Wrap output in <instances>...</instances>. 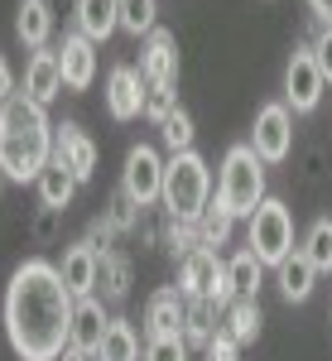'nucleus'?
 I'll list each match as a JSON object with an SVG mask.
<instances>
[{"mask_svg":"<svg viewBox=\"0 0 332 361\" xmlns=\"http://www.w3.org/2000/svg\"><path fill=\"white\" fill-rule=\"evenodd\" d=\"M145 92H149L145 73L130 68V63H116V68L106 73V111H111V121H135V116H145Z\"/></svg>","mask_w":332,"mask_h":361,"instance_id":"9d476101","label":"nucleus"},{"mask_svg":"<svg viewBox=\"0 0 332 361\" xmlns=\"http://www.w3.org/2000/svg\"><path fill=\"white\" fill-rule=\"evenodd\" d=\"M275 284H279V294H284V304H304V299H313L318 270L308 265L304 250H294V255H284L275 265Z\"/></svg>","mask_w":332,"mask_h":361,"instance_id":"a211bd4d","label":"nucleus"},{"mask_svg":"<svg viewBox=\"0 0 332 361\" xmlns=\"http://www.w3.org/2000/svg\"><path fill=\"white\" fill-rule=\"evenodd\" d=\"M140 361H188V342L183 337H145Z\"/></svg>","mask_w":332,"mask_h":361,"instance_id":"473e14b6","label":"nucleus"},{"mask_svg":"<svg viewBox=\"0 0 332 361\" xmlns=\"http://www.w3.org/2000/svg\"><path fill=\"white\" fill-rule=\"evenodd\" d=\"M236 352H241V347L231 342V333H226V328H217V337L202 347V357H207V361H236Z\"/></svg>","mask_w":332,"mask_h":361,"instance_id":"c9c22d12","label":"nucleus"},{"mask_svg":"<svg viewBox=\"0 0 332 361\" xmlns=\"http://www.w3.org/2000/svg\"><path fill=\"white\" fill-rule=\"evenodd\" d=\"M231 231H236V217H231L217 197H212V202H207V212L197 217V236H202V246H207V250H221L226 241H231Z\"/></svg>","mask_w":332,"mask_h":361,"instance_id":"cd10ccee","label":"nucleus"},{"mask_svg":"<svg viewBox=\"0 0 332 361\" xmlns=\"http://www.w3.org/2000/svg\"><path fill=\"white\" fill-rule=\"evenodd\" d=\"M323 92H328V82L318 73V58H313L308 44H299L289 54V68H284V106L294 116H313L323 106Z\"/></svg>","mask_w":332,"mask_h":361,"instance_id":"1a4fd4ad","label":"nucleus"},{"mask_svg":"<svg viewBox=\"0 0 332 361\" xmlns=\"http://www.w3.org/2000/svg\"><path fill=\"white\" fill-rule=\"evenodd\" d=\"M183 318H188L183 289L178 284H164L145 304V337H183Z\"/></svg>","mask_w":332,"mask_h":361,"instance_id":"f8f14e48","label":"nucleus"},{"mask_svg":"<svg viewBox=\"0 0 332 361\" xmlns=\"http://www.w3.org/2000/svg\"><path fill=\"white\" fill-rule=\"evenodd\" d=\"M92 250H111V241H116V231H111L102 217H92V226H87V236H82Z\"/></svg>","mask_w":332,"mask_h":361,"instance_id":"e433bc0d","label":"nucleus"},{"mask_svg":"<svg viewBox=\"0 0 332 361\" xmlns=\"http://www.w3.org/2000/svg\"><path fill=\"white\" fill-rule=\"evenodd\" d=\"M173 111H178V97H173V87H149V92H145V121L164 126Z\"/></svg>","mask_w":332,"mask_h":361,"instance_id":"72a5a7b5","label":"nucleus"},{"mask_svg":"<svg viewBox=\"0 0 332 361\" xmlns=\"http://www.w3.org/2000/svg\"><path fill=\"white\" fill-rule=\"evenodd\" d=\"M260 323H265L260 299H236V304L221 313V328L231 333V342H236V347H250V342L260 337Z\"/></svg>","mask_w":332,"mask_h":361,"instance_id":"b1692460","label":"nucleus"},{"mask_svg":"<svg viewBox=\"0 0 332 361\" xmlns=\"http://www.w3.org/2000/svg\"><path fill=\"white\" fill-rule=\"evenodd\" d=\"M159 135H164L168 154H183V149H193V140H197V130H193V116H188L183 106H178V111H173V116L164 121V126H159Z\"/></svg>","mask_w":332,"mask_h":361,"instance_id":"2f4dec72","label":"nucleus"},{"mask_svg":"<svg viewBox=\"0 0 332 361\" xmlns=\"http://www.w3.org/2000/svg\"><path fill=\"white\" fill-rule=\"evenodd\" d=\"M246 246L255 250V260L265 270H275L284 255H294L299 241H294V212L284 207V197H265L246 222Z\"/></svg>","mask_w":332,"mask_h":361,"instance_id":"39448f33","label":"nucleus"},{"mask_svg":"<svg viewBox=\"0 0 332 361\" xmlns=\"http://www.w3.org/2000/svg\"><path fill=\"white\" fill-rule=\"evenodd\" d=\"M34 188H39V202H44V212H63L82 183L73 178V169L63 164V159H49V164H44V173L34 178Z\"/></svg>","mask_w":332,"mask_h":361,"instance_id":"aec40b11","label":"nucleus"},{"mask_svg":"<svg viewBox=\"0 0 332 361\" xmlns=\"http://www.w3.org/2000/svg\"><path fill=\"white\" fill-rule=\"evenodd\" d=\"M58 68H63V87H68V92H87V87H92V78H97V44L87 39L82 29L63 34Z\"/></svg>","mask_w":332,"mask_h":361,"instance_id":"ddd939ff","label":"nucleus"},{"mask_svg":"<svg viewBox=\"0 0 332 361\" xmlns=\"http://www.w3.org/2000/svg\"><path fill=\"white\" fill-rule=\"evenodd\" d=\"M15 97V68H10V58L0 54V106Z\"/></svg>","mask_w":332,"mask_h":361,"instance_id":"4c0bfd02","label":"nucleus"},{"mask_svg":"<svg viewBox=\"0 0 332 361\" xmlns=\"http://www.w3.org/2000/svg\"><path fill=\"white\" fill-rule=\"evenodd\" d=\"M102 222H106L116 236H130V231H140V207L121 193V188H116V193H111V202L102 207Z\"/></svg>","mask_w":332,"mask_h":361,"instance_id":"c756f323","label":"nucleus"},{"mask_svg":"<svg viewBox=\"0 0 332 361\" xmlns=\"http://www.w3.org/2000/svg\"><path fill=\"white\" fill-rule=\"evenodd\" d=\"M217 304H207V299H188V318H183V342L188 347H207L212 337H217Z\"/></svg>","mask_w":332,"mask_h":361,"instance_id":"a878e982","label":"nucleus"},{"mask_svg":"<svg viewBox=\"0 0 332 361\" xmlns=\"http://www.w3.org/2000/svg\"><path fill=\"white\" fill-rule=\"evenodd\" d=\"M111 328V313H106V299H78L73 308V333H68V347L73 352H82V357H97V347H102V337Z\"/></svg>","mask_w":332,"mask_h":361,"instance_id":"4468645a","label":"nucleus"},{"mask_svg":"<svg viewBox=\"0 0 332 361\" xmlns=\"http://www.w3.org/2000/svg\"><path fill=\"white\" fill-rule=\"evenodd\" d=\"M308 10L318 15V25H332V0H308Z\"/></svg>","mask_w":332,"mask_h":361,"instance_id":"58836bf2","label":"nucleus"},{"mask_svg":"<svg viewBox=\"0 0 332 361\" xmlns=\"http://www.w3.org/2000/svg\"><path fill=\"white\" fill-rule=\"evenodd\" d=\"M63 92V68H58V49H34V58L25 63V97L39 102L49 111V102H58Z\"/></svg>","mask_w":332,"mask_h":361,"instance_id":"dca6fc26","label":"nucleus"},{"mask_svg":"<svg viewBox=\"0 0 332 361\" xmlns=\"http://www.w3.org/2000/svg\"><path fill=\"white\" fill-rule=\"evenodd\" d=\"M178 289H183V299H207V304H217L221 313L236 304L226 260H217V250H207V246L193 250L188 260H178Z\"/></svg>","mask_w":332,"mask_h":361,"instance_id":"423d86ee","label":"nucleus"},{"mask_svg":"<svg viewBox=\"0 0 332 361\" xmlns=\"http://www.w3.org/2000/svg\"><path fill=\"white\" fill-rule=\"evenodd\" d=\"M97 260H102V250H92L87 241H73V246L63 250L58 275L73 289V299H92V294H97Z\"/></svg>","mask_w":332,"mask_h":361,"instance_id":"f3484780","label":"nucleus"},{"mask_svg":"<svg viewBox=\"0 0 332 361\" xmlns=\"http://www.w3.org/2000/svg\"><path fill=\"white\" fill-rule=\"evenodd\" d=\"M121 29L135 34V39L140 34L149 39L159 29V0H121Z\"/></svg>","mask_w":332,"mask_h":361,"instance_id":"c85d7f7f","label":"nucleus"},{"mask_svg":"<svg viewBox=\"0 0 332 361\" xmlns=\"http://www.w3.org/2000/svg\"><path fill=\"white\" fill-rule=\"evenodd\" d=\"M164 212L173 222H197L212 202V169L197 149H183V154H168L164 159Z\"/></svg>","mask_w":332,"mask_h":361,"instance_id":"7ed1b4c3","label":"nucleus"},{"mask_svg":"<svg viewBox=\"0 0 332 361\" xmlns=\"http://www.w3.org/2000/svg\"><path fill=\"white\" fill-rule=\"evenodd\" d=\"M226 275H231V289H236V299H260V284H265V265L255 260V250H236L231 260H226Z\"/></svg>","mask_w":332,"mask_h":361,"instance_id":"393cba45","label":"nucleus"},{"mask_svg":"<svg viewBox=\"0 0 332 361\" xmlns=\"http://www.w3.org/2000/svg\"><path fill=\"white\" fill-rule=\"evenodd\" d=\"M121 193L130 197L140 212L159 202V193H164V159H159V149H154V145H145V140H140V145H130V149H125Z\"/></svg>","mask_w":332,"mask_h":361,"instance_id":"0eeeda50","label":"nucleus"},{"mask_svg":"<svg viewBox=\"0 0 332 361\" xmlns=\"http://www.w3.org/2000/svg\"><path fill=\"white\" fill-rule=\"evenodd\" d=\"M73 289L63 284L58 265L25 260L5 284V337L20 361H58L73 333Z\"/></svg>","mask_w":332,"mask_h":361,"instance_id":"f257e3e1","label":"nucleus"},{"mask_svg":"<svg viewBox=\"0 0 332 361\" xmlns=\"http://www.w3.org/2000/svg\"><path fill=\"white\" fill-rule=\"evenodd\" d=\"M58 361H97V357H82V352H73V347H68V352H63Z\"/></svg>","mask_w":332,"mask_h":361,"instance_id":"ea45409f","label":"nucleus"},{"mask_svg":"<svg viewBox=\"0 0 332 361\" xmlns=\"http://www.w3.org/2000/svg\"><path fill=\"white\" fill-rule=\"evenodd\" d=\"M15 34H20L25 49H49V39H54V5L49 0H20Z\"/></svg>","mask_w":332,"mask_h":361,"instance_id":"6ab92c4d","label":"nucleus"},{"mask_svg":"<svg viewBox=\"0 0 332 361\" xmlns=\"http://www.w3.org/2000/svg\"><path fill=\"white\" fill-rule=\"evenodd\" d=\"M140 73H145L149 87H173L178 82V44H173L168 29H154V34L145 39V49H140Z\"/></svg>","mask_w":332,"mask_h":361,"instance_id":"2eb2a0df","label":"nucleus"},{"mask_svg":"<svg viewBox=\"0 0 332 361\" xmlns=\"http://www.w3.org/2000/svg\"><path fill=\"white\" fill-rule=\"evenodd\" d=\"M299 250L308 255V265H313L318 275H332V217H318V222L308 226Z\"/></svg>","mask_w":332,"mask_h":361,"instance_id":"bb28decb","label":"nucleus"},{"mask_svg":"<svg viewBox=\"0 0 332 361\" xmlns=\"http://www.w3.org/2000/svg\"><path fill=\"white\" fill-rule=\"evenodd\" d=\"M5 183H10V178H5V169H0V188H5Z\"/></svg>","mask_w":332,"mask_h":361,"instance_id":"a19ab883","label":"nucleus"},{"mask_svg":"<svg viewBox=\"0 0 332 361\" xmlns=\"http://www.w3.org/2000/svg\"><path fill=\"white\" fill-rule=\"evenodd\" d=\"M54 159V126L39 102L15 92L0 106V169L10 183H34L44 164Z\"/></svg>","mask_w":332,"mask_h":361,"instance_id":"f03ea898","label":"nucleus"},{"mask_svg":"<svg viewBox=\"0 0 332 361\" xmlns=\"http://www.w3.org/2000/svg\"><path fill=\"white\" fill-rule=\"evenodd\" d=\"M140 333L130 318H111L106 337H102V347H97V361H140Z\"/></svg>","mask_w":332,"mask_h":361,"instance_id":"5701e85b","label":"nucleus"},{"mask_svg":"<svg viewBox=\"0 0 332 361\" xmlns=\"http://www.w3.org/2000/svg\"><path fill=\"white\" fill-rule=\"evenodd\" d=\"M130 279H135V265L121 250H102V260H97V289H102L106 304H121L130 294Z\"/></svg>","mask_w":332,"mask_h":361,"instance_id":"4be33fe9","label":"nucleus"},{"mask_svg":"<svg viewBox=\"0 0 332 361\" xmlns=\"http://www.w3.org/2000/svg\"><path fill=\"white\" fill-rule=\"evenodd\" d=\"M313 58H318V73H323V82H332V25H318V34H313Z\"/></svg>","mask_w":332,"mask_h":361,"instance_id":"f704fd0d","label":"nucleus"},{"mask_svg":"<svg viewBox=\"0 0 332 361\" xmlns=\"http://www.w3.org/2000/svg\"><path fill=\"white\" fill-rule=\"evenodd\" d=\"M265 197H270L265 193V159L250 145H231L226 159H221V173H217V202L236 222H250V212Z\"/></svg>","mask_w":332,"mask_h":361,"instance_id":"20e7f679","label":"nucleus"},{"mask_svg":"<svg viewBox=\"0 0 332 361\" xmlns=\"http://www.w3.org/2000/svg\"><path fill=\"white\" fill-rule=\"evenodd\" d=\"M164 250L173 255V260H188L193 250H202V236H197V222H173L168 217V226H164Z\"/></svg>","mask_w":332,"mask_h":361,"instance_id":"7c9ffc66","label":"nucleus"},{"mask_svg":"<svg viewBox=\"0 0 332 361\" xmlns=\"http://www.w3.org/2000/svg\"><path fill=\"white\" fill-rule=\"evenodd\" d=\"M250 149L265 159V164H284L294 154V111L284 102H265L255 111V126H250Z\"/></svg>","mask_w":332,"mask_h":361,"instance_id":"6e6552de","label":"nucleus"},{"mask_svg":"<svg viewBox=\"0 0 332 361\" xmlns=\"http://www.w3.org/2000/svg\"><path fill=\"white\" fill-rule=\"evenodd\" d=\"M78 29L92 44H106L121 29V0H78Z\"/></svg>","mask_w":332,"mask_h":361,"instance_id":"412c9836","label":"nucleus"},{"mask_svg":"<svg viewBox=\"0 0 332 361\" xmlns=\"http://www.w3.org/2000/svg\"><path fill=\"white\" fill-rule=\"evenodd\" d=\"M54 159H63V164L73 169L78 183H92L97 178V145H92V135H87L78 121L54 126Z\"/></svg>","mask_w":332,"mask_h":361,"instance_id":"9b49d317","label":"nucleus"}]
</instances>
